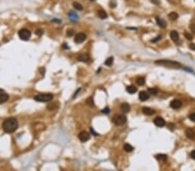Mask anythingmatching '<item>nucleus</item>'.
Instances as JSON below:
<instances>
[{
  "mask_svg": "<svg viewBox=\"0 0 195 171\" xmlns=\"http://www.w3.org/2000/svg\"><path fill=\"white\" fill-rule=\"evenodd\" d=\"M97 15L101 19H106L107 17H108V14L106 13V11H104V10H98Z\"/></svg>",
  "mask_w": 195,
  "mask_h": 171,
  "instance_id": "obj_18",
  "label": "nucleus"
},
{
  "mask_svg": "<svg viewBox=\"0 0 195 171\" xmlns=\"http://www.w3.org/2000/svg\"><path fill=\"white\" fill-rule=\"evenodd\" d=\"M56 103H53V104H51V105H49L47 108L49 109V110H54V109H56Z\"/></svg>",
  "mask_w": 195,
  "mask_h": 171,
  "instance_id": "obj_29",
  "label": "nucleus"
},
{
  "mask_svg": "<svg viewBox=\"0 0 195 171\" xmlns=\"http://www.w3.org/2000/svg\"><path fill=\"white\" fill-rule=\"evenodd\" d=\"M2 127H3L4 131L5 132L13 133L18 128V123H17V120L15 118H9L4 121Z\"/></svg>",
  "mask_w": 195,
  "mask_h": 171,
  "instance_id": "obj_1",
  "label": "nucleus"
},
{
  "mask_svg": "<svg viewBox=\"0 0 195 171\" xmlns=\"http://www.w3.org/2000/svg\"><path fill=\"white\" fill-rule=\"evenodd\" d=\"M18 36L20 37L21 40L23 41H28L30 38V36H31V33L29 30L27 28H22V30H19L18 32Z\"/></svg>",
  "mask_w": 195,
  "mask_h": 171,
  "instance_id": "obj_5",
  "label": "nucleus"
},
{
  "mask_svg": "<svg viewBox=\"0 0 195 171\" xmlns=\"http://www.w3.org/2000/svg\"><path fill=\"white\" fill-rule=\"evenodd\" d=\"M189 118H190V120L195 122V113H192L191 115L189 116Z\"/></svg>",
  "mask_w": 195,
  "mask_h": 171,
  "instance_id": "obj_32",
  "label": "nucleus"
},
{
  "mask_svg": "<svg viewBox=\"0 0 195 171\" xmlns=\"http://www.w3.org/2000/svg\"><path fill=\"white\" fill-rule=\"evenodd\" d=\"M102 113H104V114L108 113V112H109V108H108V107H106V108H105L104 110H102Z\"/></svg>",
  "mask_w": 195,
  "mask_h": 171,
  "instance_id": "obj_37",
  "label": "nucleus"
},
{
  "mask_svg": "<svg viewBox=\"0 0 195 171\" xmlns=\"http://www.w3.org/2000/svg\"><path fill=\"white\" fill-rule=\"evenodd\" d=\"M86 39V35L83 34V33H78V34L76 35L75 36V42L76 43H82L85 41Z\"/></svg>",
  "mask_w": 195,
  "mask_h": 171,
  "instance_id": "obj_7",
  "label": "nucleus"
},
{
  "mask_svg": "<svg viewBox=\"0 0 195 171\" xmlns=\"http://www.w3.org/2000/svg\"><path fill=\"white\" fill-rule=\"evenodd\" d=\"M142 112L147 116H151L155 113V111L153 110V109L150 108V107H143V109H142Z\"/></svg>",
  "mask_w": 195,
  "mask_h": 171,
  "instance_id": "obj_12",
  "label": "nucleus"
},
{
  "mask_svg": "<svg viewBox=\"0 0 195 171\" xmlns=\"http://www.w3.org/2000/svg\"><path fill=\"white\" fill-rule=\"evenodd\" d=\"M123 149L125 151H127V152H131V151L133 150V147L132 145H130L129 144H126L125 145L123 146Z\"/></svg>",
  "mask_w": 195,
  "mask_h": 171,
  "instance_id": "obj_20",
  "label": "nucleus"
},
{
  "mask_svg": "<svg viewBox=\"0 0 195 171\" xmlns=\"http://www.w3.org/2000/svg\"><path fill=\"white\" fill-rule=\"evenodd\" d=\"M43 31L42 30H36V34L38 35V36H40L43 35Z\"/></svg>",
  "mask_w": 195,
  "mask_h": 171,
  "instance_id": "obj_35",
  "label": "nucleus"
},
{
  "mask_svg": "<svg viewBox=\"0 0 195 171\" xmlns=\"http://www.w3.org/2000/svg\"><path fill=\"white\" fill-rule=\"evenodd\" d=\"M190 30H191V31L192 33L195 34V24H191V26H190Z\"/></svg>",
  "mask_w": 195,
  "mask_h": 171,
  "instance_id": "obj_36",
  "label": "nucleus"
},
{
  "mask_svg": "<svg viewBox=\"0 0 195 171\" xmlns=\"http://www.w3.org/2000/svg\"><path fill=\"white\" fill-rule=\"evenodd\" d=\"M168 17H169L171 20H176L179 17V15L177 14L176 12H171L169 13V15H168Z\"/></svg>",
  "mask_w": 195,
  "mask_h": 171,
  "instance_id": "obj_22",
  "label": "nucleus"
},
{
  "mask_svg": "<svg viewBox=\"0 0 195 171\" xmlns=\"http://www.w3.org/2000/svg\"><path fill=\"white\" fill-rule=\"evenodd\" d=\"M155 64L162 66V67H169V68H180L181 64L177 61H174L171 60H157L155 61Z\"/></svg>",
  "mask_w": 195,
  "mask_h": 171,
  "instance_id": "obj_2",
  "label": "nucleus"
},
{
  "mask_svg": "<svg viewBox=\"0 0 195 171\" xmlns=\"http://www.w3.org/2000/svg\"><path fill=\"white\" fill-rule=\"evenodd\" d=\"M127 92L130 94H133L137 92V88L135 87V86H128V87H127Z\"/></svg>",
  "mask_w": 195,
  "mask_h": 171,
  "instance_id": "obj_19",
  "label": "nucleus"
},
{
  "mask_svg": "<svg viewBox=\"0 0 195 171\" xmlns=\"http://www.w3.org/2000/svg\"><path fill=\"white\" fill-rule=\"evenodd\" d=\"M139 98L141 101H146L149 98V93L146 91H141L139 93Z\"/></svg>",
  "mask_w": 195,
  "mask_h": 171,
  "instance_id": "obj_9",
  "label": "nucleus"
},
{
  "mask_svg": "<svg viewBox=\"0 0 195 171\" xmlns=\"http://www.w3.org/2000/svg\"><path fill=\"white\" fill-rule=\"evenodd\" d=\"M120 110L125 113L128 112V111H130V106H129L128 103H123V104L120 105Z\"/></svg>",
  "mask_w": 195,
  "mask_h": 171,
  "instance_id": "obj_17",
  "label": "nucleus"
},
{
  "mask_svg": "<svg viewBox=\"0 0 195 171\" xmlns=\"http://www.w3.org/2000/svg\"><path fill=\"white\" fill-rule=\"evenodd\" d=\"M189 48L192 50H195V44H194V43H191V44L189 45Z\"/></svg>",
  "mask_w": 195,
  "mask_h": 171,
  "instance_id": "obj_38",
  "label": "nucleus"
},
{
  "mask_svg": "<svg viewBox=\"0 0 195 171\" xmlns=\"http://www.w3.org/2000/svg\"><path fill=\"white\" fill-rule=\"evenodd\" d=\"M181 105H182V103H181L180 100L179 99H174V100H172L170 103V106L172 107V108L174 109H179L180 108Z\"/></svg>",
  "mask_w": 195,
  "mask_h": 171,
  "instance_id": "obj_10",
  "label": "nucleus"
},
{
  "mask_svg": "<svg viewBox=\"0 0 195 171\" xmlns=\"http://www.w3.org/2000/svg\"><path fill=\"white\" fill-rule=\"evenodd\" d=\"M161 36H158L155 37L154 39L151 40V41H152V42H157V41H159L160 40H161Z\"/></svg>",
  "mask_w": 195,
  "mask_h": 171,
  "instance_id": "obj_31",
  "label": "nucleus"
},
{
  "mask_svg": "<svg viewBox=\"0 0 195 171\" xmlns=\"http://www.w3.org/2000/svg\"><path fill=\"white\" fill-rule=\"evenodd\" d=\"M170 36H171V39L174 41V42L178 43L179 41V33L176 31V30H173L170 34Z\"/></svg>",
  "mask_w": 195,
  "mask_h": 171,
  "instance_id": "obj_13",
  "label": "nucleus"
},
{
  "mask_svg": "<svg viewBox=\"0 0 195 171\" xmlns=\"http://www.w3.org/2000/svg\"><path fill=\"white\" fill-rule=\"evenodd\" d=\"M89 60V56L88 54H81L78 55V61H83V62H86V61H88Z\"/></svg>",
  "mask_w": 195,
  "mask_h": 171,
  "instance_id": "obj_14",
  "label": "nucleus"
},
{
  "mask_svg": "<svg viewBox=\"0 0 195 171\" xmlns=\"http://www.w3.org/2000/svg\"><path fill=\"white\" fill-rule=\"evenodd\" d=\"M113 122L116 125H123L127 122V118L125 115H121V114H115L112 118Z\"/></svg>",
  "mask_w": 195,
  "mask_h": 171,
  "instance_id": "obj_4",
  "label": "nucleus"
},
{
  "mask_svg": "<svg viewBox=\"0 0 195 171\" xmlns=\"http://www.w3.org/2000/svg\"><path fill=\"white\" fill-rule=\"evenodd\" d=\"M73 6H74V8L75 9H76L77 10H82V4H80L79 3H74L73 4Z\"/></svg>",
  "mask_w": 195,
  "mask_h": 171,
  "instance_id": "obj_27",
  "label": "nucleus"
},
{
  "mask_svg": "<svg viewBox=\"0 0 195 171\" xmlns=\"http://www.w3.org/2000/svg\"><path fill=\"white\" fill-rule=\"evenodd\" d=\"M73 34H74L73 30H69L67 31V36H71Z\"/></svg>",
  "mask_w": 195,
  "mask_h": 171,
  "instance_id": "obj_33",
  "label": "nucleus"
},
{
  "mask_svg": "<svg viewBox=\"0 0 195 171\" xmlns=\"http://www.w3.org/2000/svg\"><path fill=\"white\" fill-rule=\"evenodd\" d=\"M156 23H157V24L161 28H166V23L165 22V20H163V19L161 18V17H156Z\"/></svg>",
  "mask_w": 195,
  "mask_h": 171,
  "instance_id": "obj_16",
  "label": "nucleus"
},
{
  "mask_svg": "<svg viewBox=\"0 0 195 171\" xmlns=\"http://www.w3.org/2000/svg\"><path fill=\"white\" fill-rule=\"evenodd\" d=\"M9 99V95L7 93H4L3 91L0 92V104H4Z\"/></svg>",
  "mask_w": 195,
  "mask_h": 171,
  "instance_id": "obj_11",
  "label": "nucleus"
},
{
  "mask_svg": "<svg viewBox=\"0 0 195 171\" xmlns=\"http://www.w3.org/2000/svg\"><path fill=\"white\" fill-rule=\"evenodd\" d=\"M185 37L187 39V40H192V36L191 34H189V33H185Z\"/></svg>",
  "mask_w": 195,
  "mask_h": 171,
  "instance_id": "obj_30",
  "label": "nucleus"
},
{
  "mask_svg": "<svg viewBox=\"0 0 195 171\" xmlns=\"http://www.w3.org/2000/svg\"><path fill=\"white\" fill-rule=\"evenodd\" d=\"M78 138L80 139L81 142H85L89 140V138H90V135H89L88 132H86V131H81V132L78 134Z\"/></svg>",
  "mask_w": 195,
  "mask_h": 171,
  "instance_id": "obj_6",
  "label": "nucleus"
},
{
  "mask_svg": "<svg viewBox=\"0 0 195 171\" xmlns=\"http://www.w3.org/2000/svg\"><path fill=\"white\" fill-rule=\"evenodd\" d=\"M136 83H137V85H139V86H143L145 84V79L143 77L138 78L136 80Z\"/></svg>",
  "mask_w": 195,
  "mask_h": 171,
  "instance_id": "obj_26",
  "label": "nucleus"
},
{
  "mask_svg": "<svg viewBox=\"0 0 195 171\" xmlns=\"http://www.w3.org/2000/svg\"><path fill=\"white\" fill-rule=\"evenodd\" d=\"M150 1L152 2L153 4H156V5H159V4H161V1H160V0H150Z\"/></svg>",
  "mask_w": 195,
  "mask_h": 171,
  "instance_id": "obj_34",
  "label": "nucleus"
},
{
  "mask_svg": "<svg viewBox=\"0 0 195 171\" xmlns=\"http://www.w3.org/2000/svg\"><path fill=\"white\" fill-rule=\"evenodd\" d=\"M113 62H114V58L113 57H109V58H108L105 61V65L110 67V66L113 64Z\"/></svg>",
  "mask_w": 195,
  "mask_h": 171,
  "instance_id": "obj_23",
  "label": "nucleus"
},
{
  "mask_svg": "<svg viewBox=\"0 0 195 171\" xmlns=\"http://www.w3.org/2000/svg\"><path fill=\"white\" fill-rule=\"evenodd\" d=\"M154 123L155 125H157L159 127H163V126H165V124H166L165 120H164L162 118H160V117L155 118L154 120Z\"/></svg>",
  "mask_w": 195,
  "mask_h": 171,
  "instance_id": "obj_8",
  "label": "nucleus"
},
{
  "mask_svg": "<svg viewBox=\"0 0 195 171\" xmlns=\"http://www.w3.org/2000/svg\"><path fill=\"white\" fill-rule=\"evenodd\" d=\"M89 1H95V0H89Z\"/></svg>",
  "mask_w": 195,
  "mask_h": 171,
  "instance_id": "obj_40",
  "label": "nucleus"
},
{
  "mask_svg": "<svg viewBox=\"0 0 195 171\" xmlns=\"http://www.w3.org/2000/svg\"><path fill=\"white\" fill-rule=\"evenodd\" d=\"M156 158L160 161H166L167 156L166 155H164V154H160V155H156Z\"/></svg>",
  "mask_w": 195,
  "mask_h": 171,
  "instance_id": "obj_24",
  "label": "nucleus"
},
{
  "mask_svg": "<svg viewBox=\"0 0 195 171\" xmlns=\"http://www.w3.org/2000/svg\"><path fill=\"white\" fill-rule=\"evenodd\" d=\"M1 91H2V90H1V89H0V92H1Z\"/></svg>",
  "mask_w": 195,
  "mask_h": 171,
  "instance_id": "obj_41",
  "label": "nucleus"
},
{
  "mask_svg": "<svg viewBox=\"0 0 195 171\" xmlns=\"http://www.w3.org/2000/svg\"><path fill=\"white\" fill-rule=\"evenodd\" d=\"M191 157H192V159L195 160V150L192 151V153H191Z\"/></svg>",
  "mask_w": 195,
  "mask_h": 171,
  "instance_id": "obj_39",
  "label": "nucleus"
},
{
  "mask_svg": "<svg viewBox=\"0 0 195 171\" xmlns=\"http://www.w3.org/2000/svg\"><path fill=\"white\" fill-rule=\"evenodd\" d=\"M69 18H70V20L73 21V22H76L78 18V16L76 14L75 12H69Z\"/></svg>",
  "mask_w": 195,
  "mask_h": 171,
  "instance_id": "obj_21",
  "label": "nucleus"
},
{
  "mask_svg": "<svg viewBox=\"0 0 195 171\" xmlns=\"http://www.w3.org/2000/svg\"><path fill=\"white\" fill-rule=\"evenodd\" d=\"M148 93L149 94H153V95H156L158 93V89L156 87H151V88L148 89Z\"/></svg>",
  "mask_w": 195,
  "mask_h": 171,
  "instance_id": "obj_25",
  "label": "nucleus"
},
{
  "mask_svg": "<svg viewBox=\"0 0 195 171\" xmlns=\"http://www.w3.org/2000/svg\"><path fill=\"white\" fill-rule=\"evenodd\" d=\"M87 104L89 105V106H94V100H93V98L90 97L87 99Z\"/></svg>",
  "mask_w": 195,
  "mask_h": 171,
  "instance_id": "obj_28",
  "label": "nucleus"
},
{
  "mask_svg": "<svg viewBox=\"0 0 195 171\" xmlns=\"http://www.w3.org/2000/svg\"><path fill=\"white\" fill-rule=\"evenodd\" d=\"M54 96L51 93H43V94H38V95L35 96L34 99L38 102H50L53 99Z\"/></svg>",
  "mask_w": 195,
  "mask_h": 171,
  "instance_id": "obj_3",
  "label": "nucleus"
},
{
  "mask_svg": "<svg viewBox=\"0 0 195 171\" xmlns=\"http://www.w3.org/2000/svg\"><path fill=\"white\" fill-rule=\"evenodd\" d=\"M185 133H186V136L190 139H193L195 137V133L192 129H187L185 131Z\"/></svg>",
  "mask_w": 195,
  "mask_h": 171,
  "instance_id": "obj_15",
  "label": "nucleus"
}]
</instances>
